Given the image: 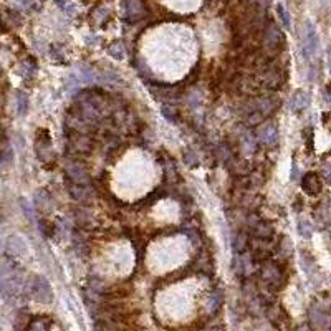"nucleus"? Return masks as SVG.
Returning <instances> with one entry per match:
<instances>
[{
    "instance_id": "34",
    "label": "nucleus",
    "mask_w": 331,
    "mask_h": 331,
    "mask_svg": "<svg viewBox=\"0 0 331 331\" xmlns=\"http://www.w3.org/2000/svg\"><path fill=\"white\" fill-rule=\"evenodd\" d=\"M220 295L218 293H214V295L210 297V302H209V307H207V310H209V313H215V311L218 310V307H220Z\"/></svg>"
},
{
    "instance_id": "13",
    "label": "nucleus",
    "mask_w": 331,
    "mask_h": 331,
    "mask_svg": "<svg viewBox=\"0 0 331 331\" xmlns=\"http://www.w3.org/2000/svg\"><path fill=\"white\" fill-rule=\"evenodd\" d=\"M308 316H310V323H311V326H313V328H318V329L328 328V323H329L328 313L320 307V305H318V307L310 308Z\"/></svg>"
},
{
    "instance_id": "37",
    "label": "nucleus",
    "mask_w": 331,
    "mask_h": 331,
    "mask_svg": "<svg viewBox=\"0 0 331 331\" xmlns=\"http://www.w3.org/2000/svg\"><path fill=\"white\" fill-rule=\"evenodd\" d=\"M298 176V167H297V162H293V174H291V179H297Z\"/></svg>"
},
{
    "instance_id": "5",
    "label": "nucleus",
    "mask_w": 331,
    "mask_h": 331,
    "mask_svg": "<svg viewBox=\"0 0 331 331\" xmlns=\"http://www.w3.org/2000/svg\"><path fill=\"white\" fill-rule=\"evenodd\" d=\"M121 12L123 20L129 25H134L146 17V5L142 4V0H123Z\"/></svg>"
},
{
    "instance_id": "15",
    "label": "nucleus",
    "mask_w": 331,
    "mask_h": 331,
    "mask_svg": "<svg viewBox=\"0 0 331 331\" xmlns=\"http://www.w3.org/2000/svg\"><path fill=\"white\" fill-rule=\"evenodd\" d=\"M7 252L10 255H14V257H20V255L27 252V243H25V240L18 235L10 237L9 243H7Z\"/></svg>"
},
{
    "instance_id": "10",
    "label": "nucleus",
    "mask_w": 331,
    "mask_h": 331,
    "mask_svg": "<svg viewBox=\"0 0 331 331\" xmlns=\"http://www.w3.org/2000/svg\"><path fill=\"white\" fill-rule=\"evenodd\" d=\"M66 189L70 192L71 199L80 204H90L93 201V189L90 184H77L71 180H66Z\"/></svg>"
},
{
    "instance_id": "29",
    "label": "nucleus",
    "mask_w": 331,
    "mask_h": 331,
    "mask_svg": "<svg viewBox=\"0 0 331 331\" xmlns=\"http://www.w3.org/2000/svg\"><path fill=\"white\" fill-rule=\"evenodd\" d=\"M277 12H278V17L282 18V22H283V25H285V28H290V27H291V18H290L288 10H286L282 4H278V5H277Z\"/></svg>"
},
{
    "instance_id": "17",
    "label": "nucleus",
    "mask_w": 331,
    "mask_h": 331,
    "mask_svg": "<svg viewBox=\"0 0 331 331\" xmlns=\"http://www.w3.org/2000/svg\"><path fill=\"white\" fill-rule=\"evenodd\" d=\"M108 17H109V9L106 5H99V7H96L91 12V23L96 25V27H103Z\"/></svg>"
},
{
    "instance_id": "3",
    "label": "nucleus",
    "mask_w": 331,
    "mask_h": 331,
    "mask_svg": "<svg viewBox=\"0 0 331 331\" xmlns=\"http://www.w3.org/2000/svg\"><path fill=\"white\" fill-rule=\"evenodd\" d=\"M93 142L85 133H78V131H68V141L65 146V151L70 158H78V156H85L91 151Z\"/></svg>"
},
{
    "instance_id": "35",
    "label": "nucleus",
    "mask_w": 331,
    "mask_h": 331,
    "mask_svg": "<svg viewBox=\"0 0 331 331\" xmlns=\"http://www.w3.org/2000/svg\"><path fill=\"white\" fill-rule=\"evenodd\" d=\"M298 232H300V235L302 237H305V239H310L311 237V226L308 222H300V226H298Z\"/></svg>"
},
{
    "instance_id": "23",
    "label": "nucleus",
    "mask_w": 331,
    "mask_h": 331,
    "mask_svg": "<svg viewBox=\"0 0 331 331\" xmlns=\"http://www.w3.org/2000/svg\"><path fill=\"white\" fill-rule=\"evenodd\" d=\"M108 53H109V57H113L115 60H123L124 58V47H123V43L120 40L113 42L108 47Z\"/></svg>"
},
{
    "instance_id": "16",
    "label": "nucleus",
    "mask_w": 331,
    "mask_h": 331,
    "mask_svg": "<svg viewBox=\"0 0 331 331\" xmlns=\"http://www.w3.org/2000/svg\"><path fill=\"white\" fill-rule=\"evenodd\" d=\"M0 18H2V23H4L7 28H17L18 25L22 23V17H20V14H18V12H15V10H5Z\"/></svg>"
},
{
    "instance_id": "1",
    "label": "nucleus",
    "mask_w": 331,
    "mask_h": 331,
    "mask_svg": "<svg viewBox=\"0 0 331 331\" xmlns=\"http://www.w3.org/2000/svg\"><path fill=\"white\" fill-rule=\"evenodd\" d=\"M278 101L272 96H259L252 99L245 108H243V120L247 124H252V126H257V124L264 123L268 120L277 109Z\"/></svg>"
},
{
    "instance_id": "33",
    "label": "nucleus",
    "mask_w": 331,
    "mask_h": 331,
    "mask_svg": "<svg viewBox=\"0 0 331 331\" xmlns=\"http://www.w3.org/2000/svg\"><path fill=\"white\" fill-rule=\"evenodd\" d=\"M9 2L14 5L17 9H22V10H28L33 7L35 0H9Z\"/></svg>"
},
{
    "instance_id": "30",
    "label": "nucleus",
    "mask_w": 331,
    "mask_h": 331,
    "mask_svg": "<svg viewBox=\"0 0 331 331\" xmlns=\"http://www.w3.org/2000/svg\"><path fill=\"white\" fill-rule=\"evenodd\" d=\"M161 111L169 121H177V111H176V108H172L171 104H162Z\"/></svg>"
},
{
    "instance_id": "32",
    "label": "nucleus",
    "mask_w": 331,
    "mask_h": 331,
    "mask_svg": "<svg viewBox=\"0 0 331 331\" xmlns=\"http://www.w3.org/2000/svg\"><path fill=\"white\" fill-rule=\"evenodd\" d=\"M184 161H186V164L191 166V167H194V166L199 164L197 154L192 151V149H186V151H184Z\"/></svg>"
},
{
    "instance_id": "4",
    "label": "nucleus",
    "mask_w": 331,
    "mask_h": 331,
    "mask_svg": "<svg viewBox=\"0 0 331 331\" xmlns=\"http://www.w3.org/2000/svg\"><path fill=\"white\" fill-rule=\"evenodd\" d=\"M27 291L28 295L35 298L36 302L40 303H50L53 300V291H52V286H50L48 280L45 277H39V275H35L28 280L27 283Z\"/></svg>"
},
{
    "instance_id": "28",
    "label": "nucleus",
    "mask_w": 331,
    "mask_h": 331,
    "mask_svg": "<svg viewBox=\"0 0 331 331\" xmlns=\"http://www.w3.org/2000/svg\"><path fill=\"white\" fill-rule=\"evenodd\" d=\"M291 250H293V243L286 239V237H283L282 239V242L278 243V255L280 257H288V255L291 253Z\"/></svg>"
},
{
    "instance_id": "7",
    "label": "nucleus",
    "mask_w": 331,
    "mask_h": 331,
    "mask_svg": "<svg viewBox=\"0 0 331 331\" xmlns=\"http://www.w3.org/2000/svg\"><path fill=\"white\" fill-rule=\"evenodd\" d=\"M35 151L39 159L42 162L47 161H53L55 159V153L52 149V136L47 129H39L36 131V141H35Z\"/></svg>"
},
{
    "instance_id": "6",
    "label": "nucleus",
    "mask_w": 331,
    "mask_h": 331,
    "mask_svg": "<svg viewBox=\"0 0 331 331\" xmlns=\"http://www.w3.org/2000/svg\"><path fill=\"white\" fill-rule=\"evenodd\" d=\"M318 32L315 28V25L311 23L310 20L305 22L303 25V35H302V55L305 58H310L313 57L318 50Z\"/></svg>"
},
{
    "instance_id": "27",
    "label": "nucleus",
    "mask_w": 331,
    "mask_h": 331,
    "mask_svg": "<svg viewBox=\"0 0 331 331\" xmlns=\"http://www.w3.org/2000/svg\"><path fill=\"white\" fill-rule=\"evenodd\" d=\"M14 158V153H12V148L7 144V142H4V144H0V162L2 164H9Z\"/></svg>"
},
{
    "instance_id": "26",
    "label": "nucleus",
    "mask_w": 331,
    "mask_h": 331,
    "mask_svg": "<svg viewBox=\"0 0 331 331\" xmlns=\"http://www.w3.org/2000/svg\"><path fill=\"white\" fill-rule=\"evenodd\" d=\"M52 58L58 63H66V53H65V47L55 43L52 47Z\"/></svg>"
},
{
    "instance_id": "36",
    "label": "nucleus",
    "mask_w": 331,
    "mask_h": 331,
    "mask_svg": "<svg viewBox=\"0 0 331 331\" xmlns=\"http://www.w3.org/2000/svg\"><path fill=\"white\" fill-rule=\"evenodd\" d=\"M20 205H22V210H23V214H25V217H28L30 220L33 218V215H35V212H33V207L30 205V202H27L25 199H22L20 201Z\"/></svg>"
},
{
    "instance_id": "8",
    "label": "nucleus",
    "mask_w": 331,
    "mask_h": 331,
    "mask_svg": "<svg viewBox=\"0 0 331 331\" xmlns=\"http://www.w3.org/2000/svg\"><path fill=\"white\" fill-rule=\"evenodd\" d=\"M65 172H66V179L71 180V182L77 184H90V176L88 171L83 162H80L78 159L70 158L68 162L65 164Z\"/></svg>"
},
{
    "instance_id": "31",
    "label": "nucleus",
    "mask_w": 331,
    "mask_h": 331,
    "mask_svg": "<svg viewBox=\"0 0 331 331\" xmlns=\"http://www.w3.org/2000/svg\"><path fill=\"white\" fill-rule=\"evenodd\" d=\"M47 318H40V316H35L33 320H32V323L28 324V328H32V329H35V328H40V329H47V328H50V321H45Z\"/></svg>"
},
{
    "instance_id": "18",
    "label": "nucleus",
    "mask_w": 331,
    "mask_h": 331,
    "mask_svg": "<svg viewBox=\"0 0 331 331\" xmlns=\"http://www.w3.org/2000/svg\"><path fill=\"white\" fill-rule=\"evenodd\" d=\"M20 73H22L23 78H32L33 75L36 73V61L32 57H27V60L22 61Z\"/></svg>"
},
{
    "instance_id": "9",
    "label": "nucleus",
    "mask_w": 331,
    "mask_h": 331,
    "mask_svg": "<svg viewBox=\"0 0 331 331\" xmlns=\"http://www.w3.org/2000/svg\"><path fill=\"white\" fill-rule=\"evenodd\" d=\"M264 43L267 50H270L273 53H278L280 50L285 48V35L275 23H268L264 33Z\"/></svg>"
},
{
    "instance_id": "19",
    "label": "nucleus",
    "mask_w": 331,
    "mask_h": 331,
    "mask_svg": "<svg viewBox=\"0 0 331 331\" xmlns=\"http://www.w3.org/2000/svg\"><path fill=\"white\" fill-rule=\"evenodd\" d=\"M53 2L57 4V7H58L61 12H63V14L70 15V17L77 15L78 9H77V5L71 2V0H53Z\"/></svg>"
},
{
    "instance_id": "38",
    "label": "nucleus",
    "mask_w": 331,
    "mask_h": 331,
    "mask_svg": "<svg viewBox=\"0 0 331 331\" xmlns=\"http://www.w3.org/2000/svg\"><path fill=\"white\" fill-rule=\"evenodd\" d=\"M83 2H90V0H83Z\"/></svg>"
},
{
    "instance_id": "20",
    "label": "nucleus",
    "mask_w": 331,
    "mask_h": 331,
    "mask_svg": "<svg viewBox=\"0 0 331 331\" xmlns=\"http://www.w3.org/2000/svg\"><path fill=\"white\" fill-rule=\"evenodd\" d=\"M55 230H57V226H55L52 220H48V218H42V220H40V232H42L43 237H45V239H53Z\"/></svg>"
},
{
    "instance_id": "2",
    "label": "nucleus",
    "mask_w": 331,
    "mask_h": 331,
    "mask_svg": "<svg viewBox=\"0 0 331 331\" xmlns=\"http://www.w3.org/2000/svg\"><path fill=\"white\" fill-rule=\"evenodd\" d=\"M262 282H264L265 288L270 293H277L285 285L286 277L278 264L267 262L264 268H262Z\"/></svg>"
},
{
    "instance_id": "12",
    "label": "nucleus",
    "mask_w": 331,
    "mask_h": 331,
    "mask_svg": "<svg viewBox=\"0 0 331 331\" xmlns=\"http://www.w3.org/2000/svg\"><path fill=\"white\" fill-rule=\"evenodd\" d=\"M302 187H303L305 194H308L311 197H316L323 191L321 176L318 172H307L302 179Z\"/></svg>"
},
{
    "instance_id": "24",
    "label": "nucleus",
    "mask_w": 331,
    "mask_h": 331,
    "mask_svg": "<svg viewBox=\"0 0 331 331\" xmlns=\"http://www.w3.org/2000/svg\"><path fill=\"white\" fill-rule=\"evenodd\" d=\"M73 247H75V250H77L78 253H81V255H88V250H90L88 243H86V240H85L81 235H78V234L73 235Z\"/></svg>"
},
{
    "instance_id": "14",
    "label": "nucleus",
    "mask_w": 331,
    "mask_h": 331,
    "mask_svg": "<svg viewBox=\"0 0 331 331\" xmlns=\"http://www.w3.org/2000/svg\"><path fill=\"white\" fill-rule=\"evenodd\" d=\"M308 101H310L308 93L297 91L290 99V109L293 111V113H302V111L308 106Z\"/></svg>"
},
{
    "instance_id": "39",
    "label": "nucleus",
    "mask_w": 331,
    "mask_h": 331,
    "mask_svg": "<svg viewBox=\"0 0 331 331\" xmlns=\"http://www.w3.org/2000/svg\"><path fill=\"white\" fill-rule=\"evenodd\" d=\"M253 2H255V0H253Z\"/></svg>"
},
{
    "instance_id": "22",
    "label": "nucleus",
    "mask_w": 331,
    "mask_h": 331,
    "mask_svg": "<svg viewBox=\"0 0 331 331\" xmlns=\"http://www.w3.org/2000/svg\"><path fill=\"white\" fill-rule=\"evenodd\" d=\"M15 99H17V113L20 116L27 115V111H28V96H27V93L18 91Z\"/></svg>"
},
{
    "instance_id": "11",
    "label": "nucleus",
    "mask_w": 331,
    "mask_h": 331,
    "mask_svg": "<svg viewBox=\"0 0 331 331\" xmlns=\"http://www.w3.org/2000/svg\"><path fill=\"white\" fill-rule=\"evenodd\" d=\"M257 137L262 144H265L268 148H275L278 142V128L273 123L267 121L257 129Z\"/></svg>"
},
{
    "instance_id": "25",
    "label": "nucleus",
    "mask_w": 331,
    "mask_h": 331,
    "mask_svg": "<svg viewBox=\"0 0 331 331\" xmlns=\"http://www.w3.org/2000/svg\"><path fill=\"white\" fill-rule=\"evenodd\" d=\"M240 144H242V149L245 153H255V149H257V142H255V139L252 137V134H243L240 137Z\"/></svg>"
},
{
    "instance_id": "21",
    "label": "nucleus",
    "mask_w": 331,
    "mask_h": 331,
    "mask_svg": "<svg viewBox=\"0 0 331 331\" xmlns=\"http://www.w3.org/2000/svg\"><path fill=\"white\" fill-rule=\"evenodd\" d=\"M78 73H80V81H86V83H93V81L98 80V75L93 71V68H90L88 65H81L78 68Z\"/></svg>"
}]
</instances>
